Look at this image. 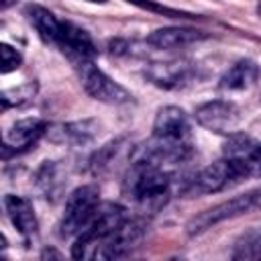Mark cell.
<instances>
[{
  "mask_svg": "<svg viewBox=\"0 0 261 261\" xmlns=\"http://www.w3.org/2000/svg\"><path fill=\"white\" fill-rule=\"evenodd\" d=\"M196 63L188 59H171V61H155L145 67V77L163 90H179L194 82Z\"/></svg>",
  "mask_w": 261,
  "mask_h": 261,
  "instance_id": "obj_7",
  "label": "cell"
},
{
  "mask_svg": "<svg viewBox=\"0 0 261 261\" xmlns=\"http://www.w3.org/2000/svg\"><path fill=\"white\" fill-rule=\"evenodd\" d=\"M245 177H249L247 169L228 157H222L220 161L210 163L208 167H204L200 173H196L192 179H188V184L184 186L181 194L184 196H204V194H214L224 190L226 186L239 184Z\"/></svg>",
  "mask_w": 261,
  "mask_h": 261,
  "instance_id": "obj_3",
  "label": "cell"
},
{
  "mask_svg": "<svg viewBox=\"0 0 261 261\" xmlns=\"http://www.w3.org/2000/svg\"><path fill=\"white\" fill-rule=\"evenodd\" d=\"M4 208L8 212V218H10L12 226L22 237H33L37 232V216H35L33 204L27 198L6 194L4 196Z\"/></svg>",
  "mask_w": 261,
  "mask_h": 261,
  "instance_id": "obj_15",
  "label": "cell"
},
{
  "mask_svg": "<svg viewBox=\"0 0 261 261\" xmlns=\"http://www.w3.org/2000/svg\"><path fill=\"white\" fill-rule=\"evenodd\" d=\"M153 137L169 141V143H192L188 114L179 106L159 108L155 122H153Z\"/></svg>",
  "mask_w": 261,
  "mask_h": 261,
  "instance_id": "obj_12",
  "label": "cell"
},
{
  "mask_svg": "<svg viewBox=\"0 0 261 261\" xmlns=\"http://www.w3.org/2000/svg\"><path fill=\"white\" fill-rule=\"evenodd\" d=\"M92 2H104V0H92Z\"/></svg>",
  "mask_w": 261,
  "mask_h": 261,
  "instance_id": "obj_25",
  "label": "cell"
},
{
  "mask_svg": "<svg viewBox=\"0 0 261 261\" xmlns=\"http://www.w3.org/2000/svg\"><path fill=\"white\" fill-rule=\"evenodd\" d=\"M143 234H145V224L141 220L126 218L114 232H110L100 243L94 259H118V257L128 255L139 245Z\"/></svg>",
  "mask_w": 261,
  "mask_h": 261,
  "instance_id": "obj_9",
  "label": "cell"
},
{
  "mask_svg": "<svg viewBox=\"0 0 261 261\" xmlns=\"http://www.w3.org/2000/svg\"><path fill=\"white\" fill-rule=\"evenodd\" d=\"M37 94V84L35 82H27L22 86H16V88H8L0 94V102H2V108H10V106H22V104H29Z\"/></svg>",
  "mask_w": 261,
  "mask_h": 261,
  "instance_id": "obj_21",
  "label": "cell"
},
{
  "mask_svg": "<svg viewBox=\"0 0 261 261\" xmlns=\"http://www.w3.org/2000/svg\"><path fill=\"white\" fill-rule=\"evenodd\" d=\"M126 218H128L126 208H122L120 204H112V202L100 204L94 216L90 218V222L86 224V228L75 237V243L71 245V257L73 259L96 257L100 243L110 232H114Z\"/></svg>",
  "mask_w": 261,
  "mask_h": 261,
  "instance_id": "obj_2",
  "label": "cell"
},
{
  "mask_svg": "<svg viewBox=\"0 0 261 261\" xmlns=\"http://www.w3.org/2000/svg\"><path fill=\"white\" fill-rule=\"evenodd\" d=\"M122 143H124V139L108 141L104 147H100V149L92 155V159H90V169H92L94 175L104 173V171L114 163V159H116L118 153L122 151Z\"/></svg>",
  "mask_w": 261,
  "mask_h": 261,
  "instance_id": "obj_20",
  "label": "cell"
},
{
  "mask_svg": "<svg viewBox=\"0 0 261 261\" xmlns=\"http://www.w3.org/2000/svg\"><path fill=\"white\" fill-rule=\"evenodd\" d=\"M12 4H16V0H0V8H2V10H6V8H10Z\"/></svg>",
  "mask_w": 261,
  "mask_h": 261,
  "instance_id": "obj_24",
  "label": "cell"
},
{
  "mask_svg": "<svg viewBox=\"0 0 261 261\" xmlns=\"http://www.w3.org/2000/svg\"><path fill=\"white\" fill-rule=\"evenodd\" d=\"M255 208H261V188H257L253 192H247V194H241V196H234L230 200H224L220 204H214L212 208H206V210L198 212L196 216H192L188 220L186 232L190 237L200 234V232L212 228L214 224H218L222 220L247 214V212H251Z\"/></svg>",
  "mask_w": 261,
  "mask_h": 261,
  "instance_id": "obj_4",
  "label": "cell"
},
{
  "mask_svg": "<svg viewBox=\"0 0 261 261\" xmlns=\"http://www.w3.org/2000/svg\"><path fill=\"white\" fill-rule=\"evenodd\" d=\"M169 184L171 173L165 167L145 161H130V167L122 181V192L145 212H155L165 204Z\"/></svg>",
  "mask_w": 261,
  "mask_h": 261,
  "instance_id": "obj_1",
  "label": "cell"
},
{
  "mask_svg": "<svg viewBox=\"0 0 261 261\" xmlns=\"http://www.w3.org/2000/svg\"><path fill=\"white\" fill-rule=\"evenodd\" d=\"M24 14H27L29 22L33 24V29L37 31V35H39L45 43L57 45L59 33H61V20H57L51 10H47V8L41 6V4H27Z\"/></svg>",
  "mask_w": 261,
  "mask_h": 261,
  "instance_id": "obj_17",
  "label": "cell"
},
{
  "mask_svg": "<svg viewBox=\"0 0 261 261\" xmlns=\"http://www.w3.org/2000/svg\"><path fill=\"white\" fill-rule=\"evenodd\" d=\"M208 39V33L200 31V29H188V27H163L153 31L147 37V43L151 47L157 49H177V47H186L198 41Z\"/></svg>",
  "mask_w": 261,
  "mask_h": 261,
  "instance_id": "obj_14",
  "label": "cell"
},
{
  "mask_svg": "<svg viewBox=\"0 0 261 261\" xmlns=\"http://www.w3.org/2000/svg\"><path fill=\"white\" fill-rule=\"evenodd\" d=\"M65 186V169L61 161H45L35 173V188L51 202L61 196Z\"/></svg>",
  "mask_w": 261,
  "mask_h": 261,
  "instance_id": "obj_16",
  "label": "cell"
},
{
  "mask_svg": "<svg viewBox=\"0 0 261 261\" xmlns=\"http://www.w3.org/2000/svg\"><path fill=\"white\" fill-rule=\"evenodd\" d=\"M57 47L75 63H84V61H92L98 53L94 39L90 37L88 31H84L82 27L69 22V20H61V33H59V41Z\"/></svg>",
  "mask_w": 261,
  "mask_h": 261,
  "instance_id": "obj_10",
  "label": "cell"
},
{
  "mask_svg": "<svg viewBox=\"0 0 261 261\" xmlns=\"http://www.w3.org/2000/svg\"><path fill=\"white\" fill-rule=\"evenodd\" d=\"M130 4L143 8V10H151V12H157V14H163L167 18H196V14L192 12H186V10H177V8H169V6H163V4H157L155 0H128Z\"/></svg>",
  "mask_w": 261,
  "mask_h": 261,
  "instance_id": "obj_22",
  "label": "cell"
},
{
  "mask_svg": "<svg viewBox=\"0 0 261 261\" xmlns=\"http://www.w3.org/2000/svg\"><path fill=\"white\" fill-rule=\"evenodd\" d=\"M257 80H259V65L253 59H239L222 73L218 86L222 90H245L251 88Z\"/></svg>",
  "mask_w": 261,
  "mask_h": 261,
  "instance_id": "obj_18",
  "label": "cell"
},
{
  "mask_svg": "<svg viewBox=\"0 0 261 261\" xmlns=\"http://www.w3.org/2000/svg\"><path fill=\"white\" fill-rule=\"evenodd\" d=\"M77 71H80V80H82L84 90L92 98L106 102V104H124L130 100V94L118 82L108 77L100 67H96L92 61L80 63Z\"/></svg>",
  "mask_w": 261,
  "mask_h": 261,
  "instance_id": "obj_6",
  "label": "cell"
},
{
  "mask_svg": "<svg viewBox=\"0 0 261 261\" xmlns=\"http://www.w3.org/2000/svg\"><path fill=\"white\" fill-rule=\"evenodd\" d=\"M196 122L212 133L218 135H230L237 130L241 122V110L234 102L228 100H212L206 104H200L194 112Z\"/></svg>",
  "mask_w": 261,
  "mask_h": 261,
  "instance_id": "obj_8",
  "label": "cell"
},
{
  "mask_svg": "<svg viewBox=\"0 0 261 261\" xmlns=\"http://www.w3.org/2000/svg\"><path fill=\"white\" fill-rule=\"evenodd\" d=\"M45 133H47V122L41 120V118H22V120H16L4 133L2 157L8 159L10 153H22V151H27Z\"/></svg>",
  "mask_w": 261,
  "mask_h": 261,
  "instance_id": "obj_11",
  "label": "cell"
},
{
  "mask_svg": "<svg viewBox=\"0 0 261 261\" xmlns=\"http://www.w3.org/2000/svg\"><path fill=\"white\" fill-rule=\"evenodd\" d=\"M100 206V192L94 184H86L75 188L65 202V212L61 216L59 222V234L63 239L67 237H77L86 224L90 222V218L94 216V212Z\"/></svg>",
  "mask_w": 261,
  "mask_h": 261,
  "instance_id": "obj_5",
  "label": "cell"
},
{
  "mask_svg": "<svg viewBox=\"0 0 261 261\" xmlns=\"http://www.w3.org/2000/svg\"><path fill=\"white\" fill-rule=\"evenodd\" d=\"M232 259H261V228H251L243 232L232 249Z\"/></svg>",
  "mask_w": 261,
  "mask_h": 261,
  "instance_id": "obj_19",
  "label": "cell"
},
{
  "mask_svg": "<svg viewBox=\"0 0 261 261\" xmlns=\"http://www.w3.org/2000/svg\"><path fill=\"white\" fill-rule=\"evenodd\" d=\"M100 130V122L94 118H84L75 122H63L47 128V139L57 145H88Z\"/></svg>",
  "mask_w": 261,
  "mask_h": 261,
  "instance_id": "obj_13",
  "label": "cell"
},
{
  "mask_svg": "<svg viewBox=\"0 0 261 261\" xmlns=\"http://www.w3.org/2000/svg\"><path fill=\"white\" fill-rule=\"evenodd\" d=\"M0 59H2V61H0V71H2V73H10V71L18 69L20 63H22L20 53H18L16 49H12L10 45H6V43L0 45Z\"/></svg>",
  "mask_w": 261,
  "mask_h": 261,
  "instance_id": "obj_23",
  "label": "cell"
}]
</instances>
